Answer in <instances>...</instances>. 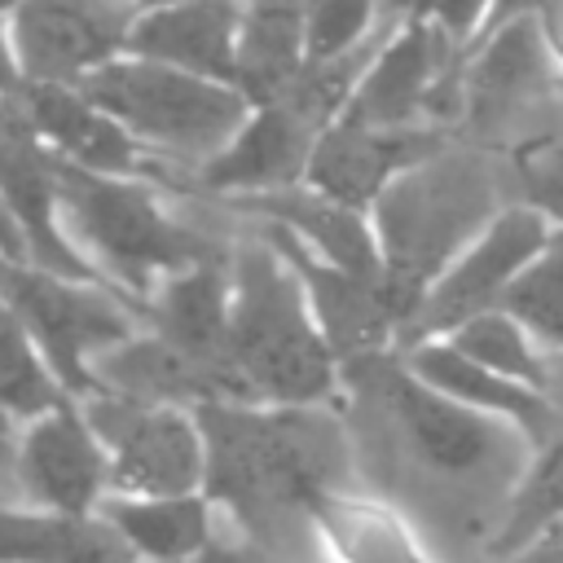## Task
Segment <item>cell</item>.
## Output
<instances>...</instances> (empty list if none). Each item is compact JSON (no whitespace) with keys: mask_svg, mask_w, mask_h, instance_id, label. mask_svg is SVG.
Segmentation results:
<instances>
[{"mask_svg":"<svg viewBox=\"0 0 563 563\" xmlns=\"http://www.w3.org/2000/svg\"><path fill=\"white\" fill-rule=\"evenodd\" d=\"M224 211H238L246 220H273L290 238H299L317 260L361 273V277H383V246L374 224L334 198H325L312 185H286L273 194H246V198H211Z\"/></svg>","mask_w":563,"mask_h":563,"instance_id":"17","label":"cell"},{"mask_svg":"<svg viewBox=\"0 0 563 563\" xmlns=\"http://www.w3.org/2000/svg\"><path fill=\"white\" fill-rule=\"evenodd\" d=\"M453 136L444 128H365V123H330L317 136L312 163L303 185L321 189L325 198L356 207V211H374V202L383 198V189L413 163L431 158L435 150H444Z\"/></svg>","mask_w":563,"mask_h":563,"instance_id":"14","label":"cell"},{"mask_svg":"<svg viewBox=\"0 0 563 563\" xmlns=\"http://www.w3.org/2000/svg\"><path fill=\"white\" fill-rule=\"evenodd\" d=\"M207 440L202 493L233 515L242 541L321 563L330 550L312 523L321 493H352L356 444L347 418L330 405H242L211 400L194 409Z\"/></svg>","mask_w":563,"mask_h":563,"instance_id":"2","label":"cell"},{"mask_svg":"<svg viewBox=\"0 0 563 563\" xmlns=\"http://www.w3.org/2000/svg\"><path fill=\"white\" fill-rule=\"evenodd\" d=\"M449 343H453L457 352H466L471 361L488 365V369L501 374V378L528 383V387H537V391H541V383H545V347H541V343L523 330V321L510 317L506 308H493V312H484V317L457 325V330L449 334Z\"/></svg>","mask_w":563,"mask_h":563,"instance_id":"25","label":"cell"},{"mask_svg":"<svg viewBox=\"0 0 563 563\" xmlns=\"http://www.w3.org/2000/svg\"><path fill=\"white\" fill-rule=\"evenodd\" d=\"M57 194L79 251L97 268H106L145 308V317L150 290L163 277L216 260L233 246V238H211L198 224L167 216V207L141 176H101L57 158Z\"/></svg>","mask_w":563,"mask_h":563,"instance_id":"5","label":"cell"},{"mask_svg":"<svg viewBox=\"0 0 563 563\" xmlns=\"http://www.w3.org/2000/svg\"><path fill=\"white\" fill-rule=\"evenodd\" d=\"M198 563H290V559H277V554H268V550H260V545H251L242 537H233V541L229 537H216L211 550Z\"/></svg>","mask_w":563,"mask_h":563,"instance_id":"30","label":"cell"},{"mask_svg":"<svg viewBox=\"0 0 563 563\" xmlns=\"http://www.w3.org/2000/svg\"><path fill=\"white\" fill-rule=\"evenodd\" d=\"M515 202L501 154L449 141L431 158L405 167L374 202L383 273L422 303L440 273Z\"/></svg>","mask_w":563,"mask_h":563,"instance_id":"4","label":"cell"},{"mask_svg":"<svg viewBox=\"0 0 563 563\" xmlns=\"http://www.w3.org/2000/svg\"><path fill=\"white\" fill-rule=\"evenodd\" d=\"M255 229L286 255V264L299 273L308 303L317 312V325L325 334V343L334 347L339 365L347 361H365L378 352H396L405 339V325L418 312V299L405 295L387 273L383 277H361L347 268H334L325 260H317L299 238H290L282 224L273 220H255Z\"/></svg>","mask_w":563,"mask_h":563,"instance_id":"12","label":"cell"},{"mask_svg":"<svg viewBox=\"0 0 563 563\" xmlns=\"http://www.w3.org/2000/svg\"><path fill=\"white\" fill-rule=\"evenodd\" d=\"M559 523H563V440L537 449V457H532L523 484L515 488L510 510H506L484 563H506V559L532 550Z\"/></svg>","mask_w":563,"mask_h":563,"instance_id":"24","label":"cell"},{"mask_svg":"<svg viewBox=\"0 0 563 563\" xmlns=\"http://www.w3.org/2000/svg\"><path fill=\"white\" fill-rule=\"evenodd\" d=\"M79 88L145 145V167L172 172H194L211 163L255 110L238 84L189 75L132 53L101 66Z\"/></svg>","mask_w":563,"mask_h":563,"instance_id":"6","label":"cell"},{"mask_svg":"<svg viewBox=\"0 0 563 563\" xmlns=\"http://www.w3.org/2000/svg\"><path fill=\"white\" fill-rule=\"evenodd\" d=\"M132 4L145 13V9H163V4H180V0H132Z\"/></svg>","mask_w":563,"mask_h":563,"instance_id":"32","label":"cell"},{"mask_svg":"<svg viewBox=\"0 0 563 563\" xmlns=\"http://www.w3.org/2000/svg\"><path fill=\"white\" fill-rule=\"evenodd\" d=\"M189 563H198V559H189Z\"/></svg>","mask_w":563,"mask_h":563,"instance_id":"34","label":"cell"},{"mask_svg":"<svg viewBox=\"0 0 563 563\" xmlns=\"http://www.w3.org/2000/svg\"><path fill=\"white\" fill-rule=\"evenodd\" d=\"M70 400L75 396L62 387L48 356L35 347L26 325L4 308V413H9V422L44 418Z\"/></svg>","mask_w":563,"mask_h":563,"instance_id":"26","label":"cell"},{"mask_svg":"<svg viewBox=\"0 0 563 563\" xmlns=\"http://www.w3.org/2000/svg\"><path fill=\"white\" fill-rule=\"evenodd\" d=\"M150 563H189L211 550L216 501L207 493H172V497H119L110 493L97 506Z\"/></svg>","mask_w":563,"mask_h":563,"instance_id":"22","label":"cell"},{"mask_svg":"<svg viewBox=\"0 0 563 563\" xmlns=\"http://www.w3.org/2000/svg\"><path fill=\"white\" fill-rule=\"evenodd\" d=\"M356 466L449 550L488 554L537 440L422 383L400 352L343 365Z\"/></svg>","mask_w":563,"mask_h":563,"instance_id":"1","label":"cell"},{"mask_svg":"<svg viewBox=\"0 0 563 563\" xmlns=\"http://www.w3.org/2000/svg\"><path fill=\"white\" fill-rule=\"evenodd\" d=\"M550 220L523 202H510L444 273L440 282L422 295L413 321L405 325V339L396 352L431 343V339H449L457 325L493 312L506 303L510 286L519 282V273L541 255V246L550 242Z\"/></svg>","mask_w":563,"mask_h":563,"instance_id":"10","label":"cell"},{"mask_svg":"<svg viewBox=\"0 0 563 563\" xmlns=\"http://www.w3.org/2000/svg\"><path fill=\"white\" fill-rule=\"evenodd\" d=\"M229 365L246 405H330L343 383L299 273L260 229L233 238Z\"/></svg>","mask_w":563,"mask_h":563,"instance_id":"3","label":"cell"},{"mask_svg":"<svg viewBox=\"0 0 563 563\" xmlns=\"http://www.w3.org/2000/svg\"><path fill=\"white\" fill-rule=\"evenodd\" d=\"M383 26L378 0H308V62L339 57Z\"/></svg>","mask_w":563,"mask_h":563,"instance_id":"29","label":"cell"},{"mask_svg":"<svg viewBox=\"0 0 563 563\" xmlns=\"http://www.w3.org/2000/svg\"><path fill=\"white\" fill-rule=\"evenodd\" d=\"M9 101L57 158L101 176H145V145L79 84H26L13 75Z\"/></svg>","mask_w":563,"mask_h":563,"instance_id":"15","label":"cell"},{"mask_svg":"<svg viewBox=\"0 0 563 563\" xmlns=\"http://www.w3.org/2000/svg\"><path fill=\"white\" fill-rule=\"evenodd\" d=\"M541 396L550 400V413H554L559 435H563V347H545V383H541Z\"/></svg>","mask_w":563,"mask_h":563,"instance_id":"31","label":"cell"},{"mask_svg":"<svg viewBox=\"0 0 563 563\" xmlns=\"http://www.w3.org/2000/svg\"><path fill=\"white\" fill-rule=\"evenodd\" d=\"M312 523L339 563H440L418 545V528L387 501L361 493H321Z\"/></svg>","mask_w":563,"mask_h":563,"instance_id":"23","label":"cell"},{"mask_svg":"<svg viewBox=\"0 0 563 563\" xmlns=\"http://www.w3.org/2000/svg\"><path fill=\"white\" fill-rule=\"evenodd\" d=\"M4 488L9 506L48 515H92L110 497V453L79 400L31 422H9Z\"/></svg>","mask_w":563,"mask_h":563,"instance_id":"9","label":"cell"},{"mask_svg":"<svg viewBox=\"0 0 563 563\" xmlns=\"http://www.w3.org/2000/svg\"><path fill=\"white\" fill-rule=\"evenodd\" d=\"M9 4H18V0H9Z\"/></svg>","mask_w":563,"mask_h":563,"instance_id":"33","label":"cell"},{"mask_svg":"<svg viewBox=\"0 0 563 563\" xmlns=\"http://www.w3.org/2000/svg\"><path fill=\"white\" fill-rule=\"evenodd\" d=\"M4 308L26 325L75 400L101 391L92 361L136 334L132 308L101 286L66 282L31 264H4Z\"/></svg>","mask_w":563,"mask_h":563,"instance_id":"7","label":"cell"},{"mask_svg":"<svg viewBox=\"0 0 563 563\" xmlns=\"http://www.w3.org/2000/svg\"><path fill=\"white\" fill-rule=\"evenodd\" d=\"M79 409L110 453V493L119 497L202 493L207 440L194 409L145 405L110 391L79 400Z\"/></svg>","mask_w":563,"mask_h":563,"instance_id":"8","label":"cell"},{"mask_svg":"<svg viewBox=\"0 0 563 563\" xmlns=\"http://www.w3.org/2000/svg\"><path fill=\"white\" fill-rule=\"evenodd\" d=\"M510 167V189L515 202L541 211L545 220L563 224V128L519 145L515 154H506Z\"/></svg>","mask_w":563,"mask_h":563,"instance_id":"28","label":"cell"},{"mask_svg":"<svg viewBox=\"0 0 563 563\" xmlns=\"http://www.w3.org/2000/svg\"><path fill=\"white\" fill-rule=\"evenodd\" d=\"M317 136H321V128H312L286 101H268V106L251 110L246 128L211 163H202L194 172L145 167V176L163 180L176 194H198V198L273 194V189H286V185H303Z\"/></svg>","mask_w":563,"mask_h":563,"instance_id":"13","label":"cell"},{"mask_svg":"<svg viewBox=\"0 0 563 563\" xmlns=\"http://www.w3.org/2000/svg\"><path fill=\"white\" fill-rule=\"evenodd\" d=\"M238 40H242V0H180V4L145 9L136 18L128 53L220 84H238Z\"/></svg>","mask_w":563,"mask_h":563,"instance_id":"18","label":"cell"},{"mask_svg":"<svg viewBox=\"0 0 563 563\" xmlns=\"http://www.w3.org/2000/svg\"><path fill=\"white\" fill-rule=\"evenodd\" d=\"M229 321H233V246L216 260L163 277L150 290V317H145L150 334H158L163 343L211 369L224 383L229 400L246 405L229 365Z\"/></svg>","mask_w":563,"mask_h":563,"instance_id":"16","label":"cell"},{"mask_svg":"<svg viewBox=\"0 0 563 563\" xmlns=\"http://www.w3.org/2000/svg\"><path fill=\"white\" fill-rule=\"evenodd\" d=\"M4 563H141L136 545L101 515H48L4 506L0 523Z\"/></svg>","mask_w":563,"mask_h":563,"instance_id":"21","label":"cell"},{"mask_svg":"<svg viewBox=\"0 0 563 563\" xmlns=\"http://www.w3.org/2000/svg\"><path fill=\"white\" fill-rule=\"evenodd\" d=\"M92 374L101 383V391L110 396H128V400H145V405H172V409H198L211 400H229L224 383L202 369L198 361H189L185 352H176L172 343H163L158 334H132L128 343L101 352L92 361Z\"/></svg>","mask_w":563,"mask_h":563,"instance_id":"20","label":"cell"},{"mask_svg":"<svg viewBox=\"0 0 563 563\" xmlns=\"http://www.w3.org/2000/svg\"><path fill=\"white\" fill-rule=\"evenodd\" d=\"M136 18L132 0H18L9 4L13 75L26 84H84L128 53Z\"/></svg>","mask_w":563,"mask_h":563,"instance_id":"11","label":"cell"},{"mask_svg":"<svg viewBox=\"0 0 563 563\" xmlns=\"http://www.w3.org/2000/svg\"><path fill=\"white\" fill-rule=\"evenodd\" d=\"M400 356H405L409 369H413L422 383H431L435 391H444V396H453V400H462V405H471V409H479V413H493V418H506V422L523 427V431L537 440V449L563 440V435H559V422H554V413H550V400H545L537 387L493 374L488 365H479V361H471L466 352H457L449 339H431V343L405 347Z\"/></svg>","mask_w":563,"mask_h":563,"instance_id":"19","label":"cell"},{"mask_svg":"<svg viewBox=\"0 0 563 563\" xmlns=\"http://www.w3.org/2000/svg\"><path fill=\"white\" fill-rule=\"evenodd\" d=\"M501 308L519 317L541 347H563V224H554L550 242L519 273Z\"/></svg>","mask_w":563,"mask_h":563,"instance_id":"27","label":"cell"}]
</instances>
